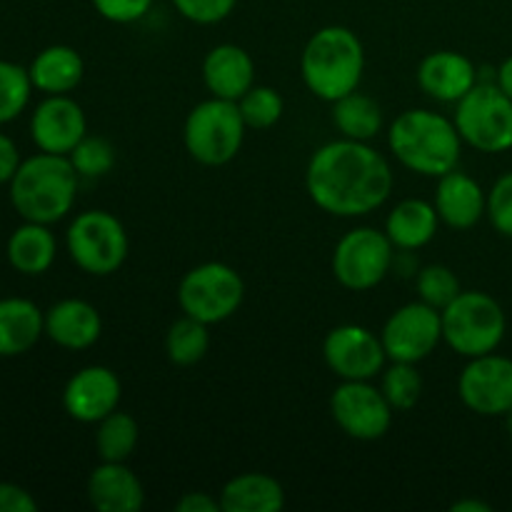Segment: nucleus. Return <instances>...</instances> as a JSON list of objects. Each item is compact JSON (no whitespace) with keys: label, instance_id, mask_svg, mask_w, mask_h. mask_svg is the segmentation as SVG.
<instances>
[{"label":"nucleus","instance_id":"13","mask_svg":"<svg viewBox=\"0 0 512 512\" xmlns=\"http://www.w3.org/2000/svg\"><path fill=\"white\" fill-rule=\"evenodd\" d=\"M458 395L483 418H505L512 410V360L498 353L470 358L458 378Z\"/></svg>","mask_w":512,"mask_h":512},{"label":"nucleus","instance_id":"40","mask_svg":"<svg viewBox=\"0 0 512 512\" xmlns=\"http://www.w3.org/2000/svg\"><path fill=\"white\" fill-rule=\"evenodd\" d=\"M178 512H220V498H213L208 493H185L183 498L175 503Z\"/></svg>","mask_w":512,"mask_h":512},{"label":"nucleus","instance_id":"21","mask_svg":"<svg viewBox=\"0 0 512 512\" xmlns=\"http://www.w3.org/2000/svg\"><path fill=\"white\" fill-rule=\"evenodd\" d=\"M88 500L100 512H138L145 505V490L125 463H103L90 473Z\"/></svg>","mask_w":512,"mask_h":512},{"label":"nucleus","instance_id":"10","mask_svg":"<svg viewBox=\"0 0 512 512\" xmlns=\"http://www.w3.org/2000/svg\"><path fill=\"white\" fill-rule=\"evenodd\" d=\"M393 248L385 230L353 228L333 250V275L343 288L370 290L385 280L393 265Z\"/></svg>","mask_w":512,"mask_h":512},{"label":"nucleus","instance_id":"3","mask_svg":"<svg viewBox=\"0 0 512 512\" xmlns=\"http://www.w3.org/2000/svg\"><path fill=\"white\" fill-rule=\"evenodd\" d=\"M80 175L75 173L68 155H53L40 150L23 160L10 180V203L15 213L30 223L53 225L73 210Z\"/></svg>","mask_w":512,"mask_h":512},{"label":"nucleus","instance_id":"38","mask_svg":"<svg viewBox=\"0 0 512 512\" xmlns=\"http://www.w3.org/2000/svg\"><path fill=\"white\" fill-rule=\"evenodd\" d=\"M38 500L15 483H0V512H35Z\"/></svg>","mask_w":512,"mask_h":512},{"label":"nucleus","instance_id":"37","mask_svg":"<svg viewBox=\"0 0 512 512\" xmlns=\"http://www.w3.org/2000/svg\"><path fill=\"white\" fill-rule=\"evenodd\" d=\"M90 3L98 10L100 18L110 20V23L128 25L143 20L150 13L155 0H90Z\"/></svg>","mask_w":512,"mask_h":512},{"label":"nucleus","instance_id":"25","mask_svg":"<svg viewBox=\"0 0 512 512\" xmlns=\"http://www.w3.org/2000/svg\"><path fill=\"white\" fill-rule=\"evenodd\" d=\"M220 508L223 512H280L285 508V490L273 475H235L220 490Z\"/></svg>","mask_w":512,"mask_h":512},{"label":"nucleus","instance_id":"32","mask_svg":"<svg viewBox=\"0 0 512 512\" xmlns=\"http://www.w3.org/2000/svg\"><path fill=\"white\" fill-rule=\"evenodd\" d=\"M240 115H243L245 125L253 130L273 128L280 118H283V98L270 85H253L243 98L238 100Z\"/></svg>","mask_w":512,"mask_h":512},{"label":"nucleus","instance_id":"22","mask_svg":"<svg viewBox=\"0 0 512 512\" xmlns=\"http://www.w3.org/2000/svg\"><path fill=\"white\" fill-rule=\"evenodd\" d=\"M45 335V313L25 298L0 300V358H18Z\"/></svg>","mask_w":512,"mask_h":512},{"label":"nucleus","instance_id":"33","mask_svg":"<svg viewBox=\"0 0 512 512\" xmlns=\"http://www.w3.org/2000/svg\"><path fill=\"white\" fill-rule=\"evenodd\" d=\"M68 158L80 178H103L115 168V148L100 135H85Z\"/></svg>","mask_w":512,"mask_h":512},{"label":"nucleus","instance_id":"19","mask_svg":"<svg viewBox=\"0 0 512 512\" xmlns=\"http://www.w3.org/2000/svg\"><path fill=\"white\" fill-rule=\"evenodd\" d=\"M203 80L215 98L238 103L255 85V63L240 45H215L203 60Z\"/></svg>","mask_w":512,"mask_h":512},{"label":"nucleus","instance_id":"15","mask_svg":"<svg viewBox=\"0 0 512 512\" xmlns=\"http://www.w3.org/2000/svg\"><path fill=\"white\" fill-rule=\"evenodd\" d=\"M123 398L120 378L105 365H88L78 370L63 388V408L78 423H95L118 410Z\"/></svg>","mask_w":512,"mask_h":512},{"label":"nucleus","instance_id":"4","mask_svg":"<svg viewBox=\"0 0 512 512\" xmlns=\"http://www.w3.org/2000/svg\"><path fill=\"white\" fill-rule=\"evenodd\" d=\"M365 70V48L345 25L320 28L305 43L300 55V75L315 98L335 103L358 90Z\"/></svg>","mask_w":512,"mask_h":512},{"label":"nucleus","instance_id":"12","mask_svg":"<svg viewBox=\"0 0 512 512\" xmlns=\"http://www.w3.org/2000/svg\"><path fill=\"white\" fill-rule=\"evenodd\" d=\"M383 348L393 363H423L443 343V318L440 310L430 308L423 300L395 310L383 325Z\"/></svg>","mask_w":512,"mask_h":512},{"label":"nucleus","instance_id":"2","mask_svg":"<svg viewBox=\"0 0 512 512\" xmlns=\"http://www.w3.org/2000/svg\"><path fill=\"white\" fill-rule=\"evenodd\" d=\"M388 145L403 168L425 178H443L458 168L463 153L455 120L425 108L400 113L388 130Z\"/></svg>","mask_w":512,"mask_h":512},{"label":"nucleus","instance_id":"30","mask_svg":"<svg viewBox=\"0 0 512 512\" xmlns=\"http://www.w3.org/2000/svg\"><path fill=\"white\" fill-rule=\"evenodd\" d=\"M33 83L28 68L0 60V125L10 123L28 108Z\"/></svg>","mask_w":512,"mask_h":512},{"label":"nucleus","instance_id":"23","mask_svg":"<svg viewBox=\"0 0 512 512\" xmlns=\"http://www.w3.org/2000/svg\"><path fill=\"white\" fill-rule=\"evenodd\" d=\"M30 83L45 95H68L80 85L85 75V63L80 53L70 45H48L33 58L28 68Z\"/></svg>","mask_w":512,"mask_h":512},{"label":"nucleus","instance_id":"7","mask_svg":"<svg viewBox=\"0 0 512 512\" xmlns=\"http://www.w3.org/2000/svg\"><path fill=\"white\" fill-rule=\"evenodd\" d=\"M65 245H68L70 260L83 273L98 275V278L118 273L130 250L125 225L108 210L80 213L70 223Z\"/></svg>","mask_w":512,"mask_h":512},{"label":"nucleus","instance_id":"18","mask_svg":"<svg viewBox=\"0 0 512 512\" xmlns=\"http://www.w3.org/2000/svg\"><path fill=\"white\" fill-rule=\"evenodd\" d=\"M433 205L445 225L455 230H470L488 215V193L478 180L455 168L438 178Z\"/></svg>","mask_w":512,"mask_h":512},{"label":"nucleus","instance_id":"31","mask_svg":"<svg viewBox=\"0 0 512 512\" xmlns=\"http://www.w3.org/2000/svg\"><path fill=\"white\" fill-rule=\"evenodd\" d=\"M380 390L393 410H410L418 405L423 395V378L413 363H393L388 370H383Z\"/></svg>","mask_w":512,"mask_h":512},{"label":"nucleus","instance_id":"28","mask_svg":"<svg viewBox=\"0 0 512 512\" xmlns=\"http://www.w3.org/2000/svg\"><path fill=\"white\" fill-rule=\"evenodd\" d=\"M140 428L138 420L130 413H120L113 410L108 418L98 423V433H95V448L103 463H125L133 455L135 445H138Z\"/></svg>","mask_w":512,"mask_h":512},{"label":"nucleus","instance_id":"41","mask_svg":"<svg viewBox=\"0 0 512 512\" xmlns=\"http://www.w3.org/2000/svg\"><path fill=\"white\" fill-rule=\"evenodd\" d=\"M495 83H498V88L503 90L508 98H512V55L505 58L503 63H500V68L495 70Z\"/></svg>","mask_w":512,"mask_h":512},{"label":"nucleus","instance_id":"6","mask_svg":"<svg viewBox=\"0 0 512 512\" xmlns=\"http://www.w3.org/2000/svg\"><path fill=\"white\" fill-rule=\"evenodd\" d=\"M243 115L235 100L210 98L195 105L185 118L183 140L190 158L198 160L200 165H218L230 163L240 153L245 140Z\"/></svg>","mask_w":512,"mask_h":512},{"label":"nucleus","instance_id":"26","mask_svg":"<svg viewBox=\"0 0 512 512\" xmlns=\"http://www.w3.org/2000/svg\"><path fill=\"white\" fill-rule=\"evenodd\" d=\"M5 255H8V263L18 273L43 275L55 263L58 243H55V235L50 233V225L25 220L20 228H15L10 233L8 245H5Z\"/></svg>","mask_w":512,"mask_h":512},{"label":"nucleus","instance_id":"36","mask_svg":"<svg viewBox=\"0 0 512 512\" xmlns=\"http://www.w3.org/2000/svg\"><path fill=\"white\" fill-rule=\"evenodd\" d=\"M238 0H173L178 13L188 18L190 23L215 25L228 18L235 10Z\"/></svg>","mask_w":512,"mask_h":512},{"label":"nucleus","instance_id":"11","mask_svg":"<svg viewBox=\"0 0 512 512\" xmlns=\"http://www.w3.org/2000/svg\"><path fill=\"white\" fill-rule=\"evenodd\" d=\"M393 405L370 380H343L330 395V415L348 438L373 443L393 425Z\"/></svg>","mask_w":512,"mask_h":512},{"label":"nucleus","instance_id":"35","mask_svg":"<svg viewBox=\"0 0 512 512\" xmlns=\"http://www.w3.org/2000/svg\"><path fill=\"white\" fill-rule=\"evenodd\" d=\"M488 218L505 238H512V170L500 175L488 193Z\"/></svg>","mask_w":512,"mask_h":512},{"label":"nucleus","instance_id":"14","mask_svg":"<svg viewBox=\"0 0 512 512\" xmlns=\"http://www.w3.org/2000/svg\"><path fill=\"white\" fill-rule=\"evenodd\" d=\"M323 358L340 380H373L383 373L388 355L373 330L348 323L325 335Z\"/></svg>","mask_w":512,"mask_h":512},{"label":"nucleus","instance_id":"8","mask_svg":"<svg viewBox=\"0 0 512 512\" xmlns=\"http://www.w3.org/2000/svg\"><path fill=\"white\" fill-rule=\"evenodd\" d=\"M455 128L463 143L480 153H505L512 148V98L498 83H480L458 100Z\"/></svg>","mask_w":512,"mask_h":512},{"label":"nucleus","instance_id":"27","mask_svg":"<svg viewBox=\"0 0 512 512\" xmlns=\"http://www.w3.org/2000/svg\"><path fill=\"white\" fill-rule=\"evenodd\" d=\"M333 123L343 138L368 143L383 128V110L370 95L353 90L333 103Z\"/></svg>","mask_w":512,"mask_h":512},{"label":"nucleus","instance_id":"24","mask_svg":"<svg viewBox=\"0 0 512 512\" xmlns=\"http://www.w3.org/2000/svg\"><path fill=\"white\" fill-rule=\"evenodd\" d=\"M440 215L433 203L420 198L400 200L385 220V235L400 250L425 248L438 235Z\"/></svg>","mask_w":512,"mask_h":512},{"label":"nucleus","instance_id":"34","mask_svg":"<svg viewBox=\"0 0 512 512\" xmlns=\"http://www.w3.org/2000/svg\"><path fill=\"white\" fill-rule=\"evenodd\" d=\"M460 280L448 265H425L418 273V295L430 308L445 310L460 295Z\"/></svg>","mask_w":512,"mask_h":512},{"label":"nucleus","instance_id":"5","mask_svg":"<svg viewBox=\"0 0 512 512\" xmlns=\"http://www.w3.org/2000/svg\"><path fill=\"white\" fill-rule=\"evenodd\" d=\"M443 340L463 358L495 353L508 333V318L498 300L480 290H460L458 298L440 310Z\"/></svg>","mask_w":512,"mask_h":512},{"label":"nucleus","instance_id":"9","mask_svg":"<svg viewBox=\"0 0 512 512\" xmlns=\"http://www.w3.org/2000/svg\"><path fill=\"white\" fill-rule=\"evenodd\" d=\"M245 298V283L225 263H203L183 275L178 285L180 310L205 325L233 318Z\"/></svg>","mask_w":512,"mask_h":512},{"label":"nucleus","instance_id":"42","mask_svg":"<svg viewBox=\"0 0 512 512\" xmlns=\"http://www.w3.org/2000/svg\"><path fill=\"white\" fill-rule=\"evenodd\" d=\"M453 512H490L493 508H490L488 503H483V500H458V503H453V508H450Z\"/></svg>","mask_w":512,"mask_h":512},{"label":"nucleus","instance_id":"20","mask_svg":"<svg viewBox=\"0 0 512 512\" xmlns=\"http://www.w3.org/2000/svg\"><path fill=\"white\" fill-rule=\"evenodd\" d=\"M103 320L88 300L65 298L45 313V335L65 350H85L98 343Z\"/></svg>","mask_w":512,"mask_h":512},{"label":"nucleus","instance_id":"17","mask_svg":"<svg viewBox=\"0 0 512 512\" xmlns=\"http://www.w3.org/2000/svg\"><path fill=\"white\" fill-rule=\"evenodd\" d=\"M418 85L438 103H458L478 85V68L463 53L435 50L420 60Z\"/></svg>","mask_w":512,"mask_h":512},{"label":"nucleus","instance_id":"43","mask_svg":"<svg viewBox=\"0 0 512 512\" xmlns=\"http://www.w3.org/2000/svg\"><path fill=\"white\" fill-rule=\"evenodd\" d=\"M505 430H508V438L512 440V410L505 415Z\"/></svg>","mask_w":512,"mask_h":512},{"label":"nucleus","instance_id":"39","mask_svg":"<svg viewBox=\"0 0 512 512\" xmlns=\"http://www.w3.org/2000/svg\"><path fill=\"white\" fill-rule=\"evenodd\" d=\"M20 153H18V145L13 143V138H8L5 133H0V185L10 183L13 175L18 173L20 168Z\"/></svg>","mask_w":512,"mask_h":512},{"label":"nucleus","instance_id":"16","mask_svg":"<svg viewBox=\"0 0 512 512\" xmlns=\"http://www.w3.org/2000/svg\"><path fill=\"white\" fill-rule=\"evenodd\" d=\"M30 135L38 150L53 155H70V150L88 135L83 108L70 95H45L33 110Z\"/></svg>","mask_w":512,"mask_h":512},{"label":"nucleus","instance_id":"1","mask_svg":"<svg viewBox=\"0 0 512 512\" xmlns=\"http://www.w3.org/2000/svg\"><path fill=\"white\" fill-rule=\"evenodd\" d=\"M305 188L325 213L360 218L390 198L393 170L368 143L340 138L315 150L305 170Z\"/></svg>","mask_w":512,"mask_h":512},{"label":"nucleus","instance_id":"29","mask_svg":"<svg viewBox=\"0 0 512 512\" xmlns=\"http://www.w3.org/2000/svg\"><path fill=\"white\" fill-rule=\"evenodd\" d=\"M208 350V325L190 318V315L175 320V323L170 325L168 335H165V353H168V360L173 365H180V368H190V365L200 363V360L208 355Z\"/></svg>","mask_w":512,"mask_h":512}]
</instances>
